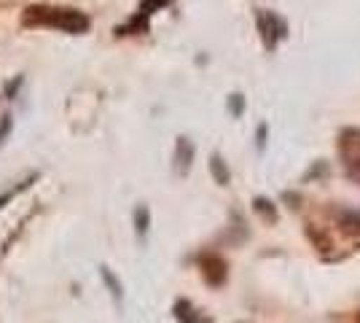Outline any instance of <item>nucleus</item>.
Returning <instances> with one entry per match:
<instances>
[{"mask_svg":"<svg viewBox=\"0 0 360 323\" xmlns=\"http://www.w3.org/2000/svg\"><path fill=\"white\" fill-rule=\"evenodd\" d=\"M103 277H105L108 286L113 289V296H116V299H121V283L113 275H110V270H105V267H103Z\"/></svg>","mask_w":360,"mask_h":323,"instance_id":"obj_8","label":"nucleus"},{"mask_svg":"<svg viewBox=\"0 0 360 323\" xmlns=\"http://www.w3.org/2000/svg\"><path fill=\"white\" fill-rule=\"evenodd\" d=\"M135 224H137V232H140V234H146V232H148V210H146V208H137Z\"/></svg>","mask_w":360,"mask_h":323,"instance_id":"obj_7","label":"nucleus"},{"mask_svg":"<svg viewBox=\"0 0 360 323\" xmlns=\"http://www.w3.org/2000/svg\"><path fill=\"white\" fill-rule=\"evenodd\" d=\"M255 210H258V213H261V215H266V218H269L271 224L277 221V213H274V208H271V202H269V200H264V197H258V200H255Z\"/></svg>","mask_w":360,"mask_h":323,"instance_id":"obj_6","label":"nucleus"},{"mask_svg":"<svg viewBox=\"0 0 360 323\" xmlns=\"http://www.w3.org/2000/svg\"><path fill=\"white\" fill-rule=\"evenodd\" d=\"M261 30H264V41L269 44V46H274L277 44V38H283L285 35V25L277 19V16H271V14H261Z\"/></svg>","mask_w":360,"mask_h":323,"instance_id":"obj_2","label":"nucleus"},{"mask_svg":"<svg viewBox=\"0 0 360 323\" xmlns=\"http://www.w3.org/2000/svg\"><path fill=\"white\" fill-rule=\"evenodd\" d=\"M167 0H146V14H148V8H159V6H165Z\"/></svg>","mask_w":360,"mask_h":323,"instance_id":"obj_9","label":"nucleus"},{"mask_svg":"<svg viewBox=\"0 0 360 323\" xmlns=\"http://www.w3.org/2000/svg\"><path fill=\"white\" fill-rule=\"evenodd\" d=\"M202 272L207 277L210 286H224L226 280V262L218 259V256H205L202 259Z\"/></svg>","mask_w":360,"mask_h":323,"instance_id":"obj_1","label":"nucleus"},{"mask_svg":"<svg viewBox=\"0 0 360 323\" xmlns=\"http://www.w3.org/2000/svg\"><path fill=\"white\" fill-rule=\"evenodd\" d=\"M342 151L349 162H360V129H347L342 135Z\"/></svg>","mask_w":360,"mask_h":323,"instance_id":"obj_3","label":"nucleus"},{"mask_svg":"<svg viewBox=\"0 0 360 323\" xmlns=\"http://www.w3.org/2000/svg\"><path fill=\"white\" fill-rule=\"evenodd\" d=\"M191 146H188V140L186 138H180L178 143V165H180V172H186L188 170V165H191Z\"/></svg>","mask_w":360,"mask_h":323,"instance_id":"obj_5","label":"nucleus"},{"mask_svg":"<svg viewBox=\"0 0 360 323\" xmlns=\"http://www.w3.org/2000/svg\"><path fill=\"white\" fill-rule=\"evenodd\" d=\"M210 170H212V178H215V181H218L221 186H226L229 181H231V172H229V167H226L224 162H221V156H218V154L210 159Z\"/></svg>","mask_w":360,"mask_h":323,"instance_id":"obj_4","label":"nucleus"}]
</instances>
